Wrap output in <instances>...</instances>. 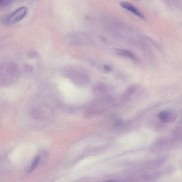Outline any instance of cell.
Listing matches in <instances>:
<instances>
[{
    "label": "cell",
    "mask_w": 182,
    "mask_h": 182,
    "mask_svg": "<svg viewBox=\"0 0 182 182\" xmlns=\"http://www.w3.org/2000/svg\"><path fill=\"white\" fill-rule=\"evenodd\" d=\"M27 10L26 7H22L17 9L6 17L5 22L6 23L13 24L18 22L24 18Z\"/></svg>",
    "instance_id": "1"
},
{
    "label": "cell",
    "mask_w": 182,
    "mask_h": 182,
    "mask_svg": "<svg viewBox=\"0 0 182 182\" xmlns=\"http://www.w3.org/2000/svg\"><path fill=\"white\" fill-rule=\"evenodd\" d=\"M120 4L123 8L132 12L141 19H145V17L144 14L133 5L126 2H121Z\"/></svg>",
    "instance_id": "2"
},
{
    "label": "cell",
    "mask_w": 182,
    "mask_h": 182,
    "mask_svg": "<svg viewBox=\"0 0 182 182\" xmlns=\"http://www.w3.org/2000/svg\"><path fill=\"white\" fill-rule=\"evenodd\" d=\"M158 117L165 123L173 122L176 119L175 116L172 113L167 111H163L159 113Z\"/></svg>",
    "instance_id": "3"
},
{
    "label": "cell",
    "mask_w": 182,
    "mask_h": 182,
    "mask_svg": "<svg viewBox=\"0 0 182 182\" xmlns=\"http://www.w3.org/2000/svg\"><path fill=\"white\" fill-rule=\"evenodd\" d=\"M115 52L118 55L120 56L126 57L136 61L137 60V58L135 55L132 52L128 50L121 49L116 48L115 50Z\"/></svg>",
    "instance_id": "4"
},
{
    "label": "cell",
    "mask_w": 182,
    "mask_h": 182,
    "mask_svg": "<svg viewBox=\"0 0 182 182\" xmlns=\"http://www.w3.org/2000/svg\"><path fill=\"white\" fill-rule=\"evenodd\" d=\"M40 160V156H37L33 161L31 165L30 166V168L28 172L30 173L32 171H33L36 168L37 166L39 163Z\"/></svg>",
    "instance_id": "5"
},
{
    "label": "cell",
    "mask_w": 182,
    "mask_h": 182,
    "mask_svg": "<svg viewBox=\"0 0 182 182\" xmlns=\"http://www.w3.org/2000/svg\"><path fill=\"white\" fill-rule=\"evenodd\" d=\"M8 1H0V7L5 6L9 3Z\"/></svg>",
    "instance_id": "6"
},
{
    "label": "cell",
    "mask_w": 182,
    "mask_h": 182,
    "mask_svg": "<svg viewBox=\"0 0 182 182\" xmlns=\"http://www.w3.org/2000/svg\"><path fill=\"white\" fill-rule=\"evenodd\" d=\"M104 69L107 71H111L112 70V68L109 65H105L104 66Z\"/></svg>",
    "instance_id": "7"
},
{
    "label": "cell",
    "mask_w": 182,
    "mask_h": 182,
    "mask_svg": "<svg viewBox=\"0 0 182 182\" xmlns=\"http://www.w3.org/2000/svg\"><path fill=\"white\" fill-rule=\"evenodd\" d=\"M135 90V88L134 87H133L131 86V87L129 88V89L128 90V92L130 93H133L134 91Z\"/></svg>",
    "instance_id": "8"
},
{
    "label": "cell",
    "mask_w": 182,
    "mask_h": 182,
    "mask_svg": "<svg viewBox=\"0 0 182 182\" xmlns=\"http://www.w3.org/2000/svg\"><path fill=\"white\" fill-rule=\"evenodd\" d=\"M121 122H122V121H121L120 120H119L116 121L115 124L116 126H119L120 125V124H121Z\"/></svg>",
    "instance_id": "9"
},
{
    "label": "cell",
    "mask_w": 182,
    "mask_h": 182,
    "mask_svg": "<svg viewBox=\"0 0 182 182\" xmlns=\"http://www.w3.org/2000/svg\"><path fill=\"white\" fill-rule=\"evenodd\" d=\"M105 182H116V181L115 180H111Z\"/></svg>",
    "instance_id": "10"
}]
</instances>
